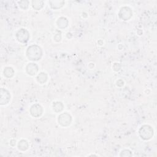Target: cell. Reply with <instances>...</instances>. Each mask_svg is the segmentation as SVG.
Here are the masks:
<instances>
[{
	"label": "cell",
	"mask_w": 157,
	"mask_h": 157,
	"mask_svg": "<svg viewBox=\"0 0 157 157\" xmlns=\"http://www.w3.org/2000/svg\"><path fill=\"white\" fill-rule=\"evenodd\" d=\"M28 56L32 60H37L40 58L41 55V50L39 47L37 46H31L28 48Z\"/></svg>",
	"instance_id": "cell-1"
},
{
	"label": "cell",
	"mask_w": 157,
	"mask_h": 157,
	"mask_svg": "<svg viewBox=\"0 0 157 157\" xmlns=\"http://www.w3.org/2000/svg\"><path fill=\"white\" fill-rule=\"evenodd\" d=\"M140 134L143 139H148L153 136V129L150 126H144L140 130Z\"/></svg>",
	"instance_id": "cell-2"
}]
</instances>
